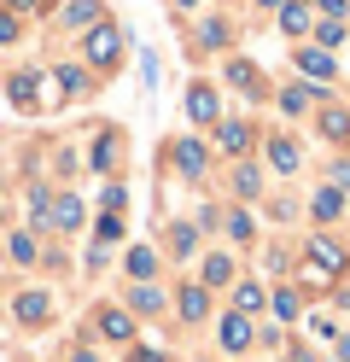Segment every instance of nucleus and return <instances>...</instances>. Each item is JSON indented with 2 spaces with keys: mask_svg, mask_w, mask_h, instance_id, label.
<instances>
[{
  "mask_svg": "<svg viewBox=\"0 0 350 362\" xmlns=\"http://www.w3.org/2000/svg\"><path fill=\"white\" fill-rule=\"evenodd\" d=\"M310 146H303V134L292 129V123H269L263 129V146H257V158H263V170L269 175H280V181H292V175H303V158Z\"/></svg>",
  "mask_w": 350,
  "mask_h": 362,
  "instance_id": "1a4fd4ad",
  "label": "nucleus"
},
{
  "mask_svg": "<svg viewBox=\"0 0 350 362\" xmlns=\"http://www.w3.org/2000/svg\"><path fill=\"white\" fill-rule=\"evenodd\" d=\"M315 47H327V53H344L350 47V18H315Z\"/></svg>",
  "mask_w": 350,
  "mask_h": 362,
  "instance_id": "e433bc0d",
  "label": "nucleus"
},
{
  "mask_svg": "<svg viewBox=\"0 0 350 362\" xmlns=\"http://www.w3.org/2000/svg\"><path fill=\"white\" fill-rule=\"evenodd\" d=\"M257 269H263L269 286H274V281H292V275H298V245H280V240L257 245Z\"/></svg>",
  "mask_w": 350,
  "mask_h": 362,
  "instance_id": "72a5a7b5",
  "label": "nucleus"
},
{
  "mask_svg": "<svg viewBox=\"0 0 350 362\" xmlns=\"http://www.w3.org/2000/svg\"><path fill=\"white\" fill-rule=\"evenodd\" d=\"M210 339H216V351H222L228 362H245V356L257 351V322H251V315H240V310H216Z\"/></svg>",
  "mask_w": 350,
  "mask_h": 362,
  "instance_id": "412c9836",
  "label": "nucleus"
},
{
  "mask_svg": "<svg viewBox=\"0 0 350 362\" xmlns=\"http://www.w3.org/2000/svg\"><path fill=\"white\" fill-rule=\"evenodd\" d=\"M216 82H222V94H233L240 105H269L274 100V82L251 53H222L216 59Z\"/></svg>",
  "mask_w": 350,
  "mask_h": 362,
  "instance_id": "423d86ee",
  "label": "nucleus"
},
{
  "mask_svg": "<svg viewBox=\"0 0 350 362\" xmlns=\"http://www.w3.org/2000/svg\"><path fill=\"white\" fill-rule=\"evenodd\" d=\"M274 30L286 35L292 47H298V41H310L315 35V0H286V6L274 12Z\"/></svg>",
  "mask_w": 350,
  "mask_h": 362,
  "instance_id": "473e14b6",
  "label": "nucleus"
},
{
  "mask_svg": "<svg viewBox=\"0 0 350 362\" xmlns=\"http://www.w3.org/2000/svg\"><path fill=\"white\" fill-rule=\"evenodd\" d=\"M47 152H53V158L41 164V175L53 181V187H76V181L88 175L82 170V141H59V146H47Z\"/></svg>",
  "mask_w": 350,
  "mask_h": 362,
  "instance_id": "c756f323",
  "label": "nucleus"
},
{
  "mask_svg": "<svg viewBox=\"0 0 350 362\" xmlns=\"http://www.w3.org/2000/svg\"><path fill=\"white\" fill-rule=\"evenodd\" d=\"M6 228H18V205H6V199H0V234Z\"/></svg>",
  "mask_w": 350,
  "mask_h": 362,
  "instance_id": "5fc2aeb1",
  "label": "nucleus"
},
{
  "mask_svg": "<svg viewBox=\"0 0 350 362\" xmlns=\"http://www.w3.org/2000/svg\"><path fill=\"white\" fill-rule=\"evenodd\" d=\"M117 252H105V245H82V257H76V269H88V275H105V263H111Z\"/></svg>",
  "mask_w": 350,
  "mask_h": 362,
  "instance_id": "de8ad7c7",
  "label": "nucleus"
},
{
  "mask_svg": "<svg viewBox=\"0 0 350 362\" xmlns=\"http://www.w3.org/2000/svg\"><path fill=\"white\" fill-rule=\"evenodd\" d=\"M344 245H350V240H344Z\"/></svg>",
  "mask_w": 350,
  "mask_h": 362,
  "instance_id": "052dcab7",
  "label": "nucleus"
},
{
  "mask_svg": "<svg viewBox=\"0 0 350 362\" xmlns=\"http://www.w3.org/2000/svg\"><path fill=\"white\" fill-rule=\"evenodd\" d=\"M82 333H93L100 345H117V351H129L134 339H140V322L123 310V298H105V304H93L88 310V327Z\"/></svg>",
  "mask_w": 350,
  "mask_h": 362,
  "instance_id": "2eb2a0df",
  "label": "nucleus"
},
{
  "mask_svg": "<svg viewBox=\"0 0 350 362\" xmlns=\"http://www.w3.org/2000/svg\"><path fill=\"white\" fill-rule=\"evenodd\" d=\"M170 315H175V327H210L216 322V292L199 286L193 275H181L170 292Z\"/></svg>",
  "mask_w": 350,
  "mask_h": 362,
  "instance_id": "dca6fc26",
  "label": "nucleus"
},
{
  "mask_svg": "<svg viewBox=\"0 0 350 362\" xmlns=\"http://www.w3.org/2000/svg\"><path fill=\"white\" fill-rule=\"evenodd\" d=\"M129 205H134V193H129V175H111V181H100V211L129 216Z\"/></svg>",
  "mask_w": 350,
  "mask_h": 362,
  "instance_id": "4c0bfd02",
  "label": "nucleus"
},
{
  "mask_svg": "<svg viewBox=\"0 0 350 362\" xmlns=\"http://www.w3.org/2000/svg\"><path fill=\"white\" fill-rule=\"evenodd\" d=\"M303 327H310L315 339H327V345H333V339H339V315L327 310V304H310V315H303Z\"/></svg>",
  "mask_w": 350,
  "mask_h": 362,
  "instance_id": "79ce46f5",
  "label": "nucleus"
},
{
  "mask_svg": "<svg viewBox=\"0 0 350 362\" xmlns=\"http://www.w3.org/2000/svg\"><path fill=\"white\" fill-rule=\"evenodd\" d=\"M53 199H59V187L47 175L23 181V193H18V222L30 234H41V240H53Z\"/></svg>",
  "mask_w": 350,
  "mask_h": 362,
  "instance_id": "6ab92c4d",
  "label": "nucleus"
},
{
  "mask_svg": "<svg viewBox=\"0 0 350 362\" xmlns=\"http://www.w3.org/2000/svg\"><path fill=\"white\" fill-rule=\"evenodd\" d=\"M88 245L123 252V245H129V216H117V211H93V222H88Z\"/></svg>",
  "mask_w": 350,
  "mask_h": 362,
  "instance_id": "f704fd0d",
  "label": "nucleus"
},
{
  "mask_svg": "<svg viewBox=\"0 0 350 362\" xmlns=\"http://www.w3.org/2000/svg\"><path fill=\"white\" fill-rule=\"evenodd\" d=\"M204 245H216V240H204L193 216H163V228H158V252H163V263H175V269H193Z\"/></svg>",
  "mask_w": 350,
  "mask_h": 362,
  "instance_id": "4468645a",
  "label": "nucleus"
},
{
  "mask_svg": "<svg viewBox=\"0 0 350 362\" xmlns=\"http://www.w3.org/2000/svg\"><path fill=\"white\" fill-rule=\"evenodd\" d=\"M0 245H6V263H12V269H23V275H35V269H41L47 240H41V234H30L23 222H18V228H6V240H0Z\"/></svg>",
  "mask_w": 350,
  "mask_h": 362,
  "instance_id": "2f4dec72",
  "label": "nucleus"
},
{
  "mask_svg": "<svg viewBox=\"0 0 350 362\" xmlns=\"http://www.w3.org/2000/svg\"><path fill=\"white\" fill-rule=\"evenodd\" d=\"M47 71H53V88H59L64 111H70V105H88V100H93V94H100V88H105V82L93 76L88 64L76 59V53H70V59H47Z\"/></svg>",
  "mask_w": 350,
  "mask_h": 362,
  "instance_id": "a211bd4d",
  "label": "nucleus"
},
{
  "mask_svg": "<svg viewBox=\"0 0 350 362\" xmlns=\"http://www.w3.org/2000/svg\"><path fill=\"white\" fill-rule=\"evenodd\" d=\"M245 6H251L257 18H263V24H274V12H280V6H286V0H245Z\"/></svg>",
  "mask_w": 350,
  "mask_h": 362,
  "instance_id": "603ef678",
  "label": "nucleus"
},
{
  "mask_svg": "<svg viewBox=\"0 0 350 362\" xmlns=\"http://www.w3.org/2000/svg\"><path fill=\"white\" fill-rule=\"evenodd\" d=\"M82 170H88L93 181L129 175V129H123V123H93L88 141H82Z\"/></svg>",
  "mask_w": 350,
  "mask_h": 362,
  "instance_id": "39448f33",
  "label": "nucleus"
},
{
  "mask_svg": "<svg viewBox=\"0 0 350 362\" xmlns=\"http://www.w3.org/2000/svg\"><path fill=\"white\" fill-rule=\"evenodd\" d=\"M257 216H263L269 228H292V222H303V193H269L263 205H257Z\"/></svg>",
  "mask_w": 350,
  "mask_h": 362,
  "instance_id": "c9c22d12",
  "label": "nucleus"
},
{
  "mask_svg": "<svg viewBox=\"0 0 350 362\" xmlns=\"http://www.w3.org/2000/svg\"><path fill=\"white\" fill-rule=\"evenodd\" d=\"M228 310H240V315H251V322H263V315H269V281L245 269V275L228 286Z\"/></svg>",
  "mask_w": 350,
  "mask_h": 362,
  "instance_id": "7c9ffc66",
  "label": "nucleus"
},
{
  "mask_svg": "<svg viewBox=\"0 0 350 362\" xmlns=\"http://www.w3.org/2000/svg\"><path fill=\"white\" fill-rule=\"evenodd\" d=\"M0 88H6V105L18 111V117H59L64 100H59V88H53V71L47 64H12L6 76H0Z\"/></svg>",
  "mask_w": 350,
  "mask_h": 362,
  "instance_id": "f03ea898",
  "label": "nucleus"
},
{
  "mask_svg": "<svg viewBox=\"0 0 350 362\" xmlns=\"http://www.w3.org/2000/svg\"><path fill=\"white\" fill-rule=\"evenodd\" d=\"M333 356H339V362H350V327H339V339H333Z\"/></svg>",
  "mask_w": 350,
  "mask_h": 362,
  "instance_id": "864d4df0",
  "label": "nucleus"
},
{
  "mask_svg": "<svg viewBox=\"0 0 350 362\" xmlns=\"http://www.w3.org/2000/svg\"><path fill=\"white\" fill-rule=\"evenodd\" d=\"M269 362H292V356H269Z\"/></svg>",
  "mask_w": 350,
  "mask_h": 362,
  "instance_id": "4d7b16f0",
  "label": "nucleus"
},
{
  "mask_svg": "<svg viewBox=\"0 0 350 362\" xmlns=\"http://www.w3.org/2000/svg\"><path fill=\"white\" fill-rule=\"evenodd\" d=\"M245 362H251V356H245Z\"/></svg>",
  "mask_w": 350,
  "mask_h": 362,
  "instance_id": "bf43d9fd",
  "label": "nucleus"
},
{
  "mask_svg": "<svg viewBox=\"0 0 350 362\" xmlns=\"http://www.w3.org/2000/svg\"><path fill=\"white\" fill-rule=\"evenodd\" d=\"M210 152H216V164H233V158H257V146H263V123L251 117V111H228V117L204 134Z\"/></svg>",
  "mask_w": 350,
  "mask_h": 362,
  "instance_id": "6e6552de",
  "label": "nucleus"
},
{
  "mask_svg": "<svg viewBox=\"0 0 350 362\" xmlns=\"http://www.w3.org/2000/svg\"><path fill=\"white\" fill-rule=\"evenodd\" d=\"M315 175H321V181H333L339 193H350V152H327Z\"/></svg>",
  "mask_w": 350,
  "mask_h": 362,
  "instance_id": "ea45409f",
  "label": "nucleus"
},
{
  "mask_svg": "<svg viewBox=\"0 0 350 362\" xmlns=\"http://www.w3.org/2000/svg\"><path fill=\"white\" fill-rule=\"evenodd\" d=\"M344 275H350V245L339 240V228H310L298 240V286L310 292V298L321 304L333 286H344Z\"/></svg>",
  "mask_w": 350,
  "mask_h": 362,
  "instance_id": "f257e3e1",
  "label": "nucleus"
},
{
  "mask_svg": "<svg viewBox=\"0 0 350 362\" xmlns=\"http://www.w3.org/2000/svg\"><path fill=\"white\" fill-rule=\"evenodd\" d=\"M222 245H233L240 257H257V245H263V216H257L251 205H228L222 199Z\"/></svg>",
  "mask_w": 350,
  "mask_h": 362,
  "instance_id": "5701e85b",
  "label": "nucleus"
},
{
  "mask_svg": "<svg viewBox=\"0 0 350 362\" xmlns=\"http://www.w3.org/2000/svg\"><path fill=\"white\" fill-rule=\"evenodd\" d=\"M193 222H199V234H204V240H216V234H222V199H199Z\"/></svg>",
  "mask_w": 350,
  "mask_h": 362,
  "instance_id": "c03bdc74",
  "label": "nucleus"
},
{
  "mask_svg": "<svg viewBox=\"0 0 350 362\" xmlns=\"http://www.w3.org/2000/svg\"><path fill=\"white\" fill-rule=\"evenodd\" d=\"M193 362H216V356H193Z\"/></svg>",
  "mask_w": 350,
  "mask_h": 362,
  "instance_id": "6e6d98bb",
  "label": "nucleus"
},
{
  "mask_svg": "<svg viewBox=\"0 0 350 362\" xmlns=\"http://www.w3.org/2000/svg\"><path fill=\"white\" fill-rule=\"evenodd\" d=\"M310 134H315L327 152H350V100H344V94H333L327 105H315Z\"/></svg>",
  "mask_w": 350,
  "mask_h": 362,
  "instance_id": "b1692460",
  "label": "nucleus"
},
{
  "mask_svg": "<svg viewBox=\"0 0 350 362\" xmlns=\"http://www.w3.org/2000/svg\"><path fill=\"white\" fill-rule=\"evenodd\" d=\"M163 6H170V18H181V24H187V18H199L210 0H163Z\"/></svg>",
  "mask_w": 350,
  "mask_h": 362,
  "instance_id": "09e8293b",
  "label": "nucleus"
},
{
  "mask_svg": "<svg viewBox=\"0 0 350 362\" xmlns=\"http://www.w3.org/2000/svg\"><path fill=\"white\" fill-rule=\"evenodd\" d=\"M123 362H175V356H170V345H158V339H134L123 351Z\"/></svg>",
  "mask_w": 350,
  "mask_h": 362,
  "instance_id": "49530a36",
  "label": "nucleus"
},
{
  "mask_svg": "<svg viewBox=\"0 0 350 362\" xmlns=\"http://www.w3.org/2000/svg\"><path fill=\"white\" fill-rule=\"evenodd\" d=\"M187 53H193V59L240 53V24H233L228 12H199V18H187Z\"/></svg>",
  "mask_w": 350,
  "mask_h": 362,
  "instance_id": "9d476101",
  "label": "nucleus"
},
{
  "mask_svg": "<svg viewBox=\"0 0 350 362\" xmlns=\"http://www.w3.org/2000/svg\"><path fill=\"white\" fill-rule=\"evenodd\" d=\"M123 310L134 315L140 327L163 322V315H170V286H163V281H123Z\"/></svg>",
  "mask_w": 350,
  "mask_h": 362,
  "instance_id": "393cba45",
  "label": "nucleus"
},
{
  "mask_svg": "<svg viewBox=\"0 0 350 362\" xmlns=\"http://www.w3.org/2000/svg\"><path fill=\"white\" fill-rule=\"evenodd\" d=\"M140 76H146V88H158V76H163V64H158L152 47H140Z\"/></svg>",
  "mask_w": 350,
  "mask_h": 362,
  "instance_id": "8fccbe9b",
  "label": "nucleus"
},
{
  "mask_svg": "<svg viewBox=\"0 0 350 362\" xmlns=\"http://www.w3.org/2000/svg\"><path fill=\"white\" fill-rule=\"evenodd\" d=\"M105 18H111V6H105V0H59V12H53V30L76 41V35H88L93 24H105Z\"/></svg>",
  "mask_w": 350,
  "mask_h": 362,
  "instance_id": "bb28decb",
  "label": "nucleus"
},
{
  "mask_svg": "<svg viewBox=\"0 0 350 362\" xmlns=\"http://www.w3.org/2000/svg\"><path fill=\"white\" fill-rule=\"evenodd\" d=\"M240 275H245V257L233 252V245H222V240H216V245H204L199 263H193V281H199V286H210L216 298H222V292L240 281Z\"/></svg>",
  "mask_w": 350,
  "mask_h": 362,
  "instance_id": "f3484780",
  "label": "nucleus"
},
{
  "mask_svg": "<svg viewBox=\"0 0 350 362\" xmlns=\"http://www.w3.org/2000/svg\"><path fill=\"white\" fill-rule=\"evenodd\" d=\"M158 152H163V175L187 181V187H210V181H216V152H210V141H204V134H193V129L163 134Z\"/></svg>",
  "mask_w": 350,
  "mask_h": 362,
  "instance_id": "20e7f679",
  "label": "nucleus"
},
{
  "mask_svg": "<svg viewBox=\"0 0 350 362\" xmlns=\"http://www.w3.org/2000/svg\"><path fill=\"white\" fill-rule=\"evenodd\" d=\"M303 222H310V228H344L350 222V193H339L333 181L315 175V187L303 193Z\"/></svg>",
  "mask_w": 350,
  "mask_h": 362,
  "instance_id": "4be33fe9",
  "label": "nucleus"
},
{
  "mask_svg": "<svg viewBox=\"0 0 350 362\" xmlns=\"http://www.w3.org/2000/svg\"><path fill=\"white\" fill-rule=\"evenodd\" d=\"M117 269H123V281H163V252H158V240H129L123 252H117Z\"/></svg>",
  "mask_w": 350,
  "mask_h": 362,
  "instance_id": "cd10ccee",
  "label": "nucleus"
},
{
  "mask_svg": "<svg viewBox=\"0 0 350 362\" xmlns=\"http://www.w3.org/2000/svg\"><path fill=\"white\" fill-rule=\"evenodd\" d=\"M129 47H134V30L117 24V18H105V24H93L88 35H76V59H82L100 82H111V76L129 64Z\"/></svg>",
  "mask_w": 350,
  "mask_h": 362,
  "instance_id": "7ed1b4c3",
  "label": "nucleus"
},
{
  "mask_svg": "<svg viewBox=\"0 0 350 362\" xmlns=\"http://www.w3.org/2000/svg\"><path fill=\"white\" fill-rule=\"evenodd\" d=\"M315 18H350V0H315Z\"/></svg>",
  "mask_w": 350,
  "mask_h": 362,
  "instance_id": "3c124183",
  "label": "nucleus"
},
{
  "mask_svg": "<svg viewBox=\"0 0 350 362\" xmlns=\"http://www.w3.org/2000/svg\"><path fill=\"white\" fill-rule=\"evenodd\" d=\"M0 76H6V64H0Z\"/></svg>",
  "mask_w": 350,
  "mask_h": 362,
  "instance_id": "13d9d810",
  "label": "nucleus"
},
{
  "mask_svg": "<svg viewBox=\"0 0 350 362\" xmlns=\"http://www.w3.org/2000/svg\"><path fill=\"white\" fill-rule=\"evenodd\" d=\"M286 59H292V76H303V82L333 88V94H339V82H344V64H339V53L315 47V41H298V47H292Z\"/></svg>",
  "mask_w": 350,
  "mask_h": 362,
  "instance_id": "aec40b11",
  "label": "nucleus"
},
{
  "mask_svg": "<svg viewBox=\"0 0 350 362\" xmlns=\"http://www.w3.org/2000/svg\"><path fill=\"white\" fill-rule=\"evenodd\" d=\"M257 351H269V356H286L292 351V327H280V322H257Z\"/></svg>",
  "mask_w": 350,
  "mask_h": 362,
  "instance_id": "58836bf2",
  "label": "nucleus"
},
{
  "mask_svg": "<svg viewBox=\"0 0 350 362\" xmlns=\"http://www.w3.org/2000/svg\"><path fill=\"white\" fill-rule=\"evenodd\" d=\"M6 315L23 327V333H47L59 322V298H53V286L47 281H30V286H18L12 298H6Z\"/></svg>",
  "mask_w": 350,
  "mask_h": 362,
  "instance_id": "ddd939ff",
  "label": "nucleus"
},
{
  "mask_svg": "<svg viewBox=\"0 0 350 362\" xmlns=\"http://www.w3.org/2000/svg\"><path fill=\"white\" fill-rule=\"evenodd\" d=\"M310 292H303L298 281H274L269 286V322H280V327H298L303 322V315H310Z\"/></svg>",
  "mask_w": 350,
  "mask_h": 362,
  "instance_id": "c85d7f7f",
  "label": "nucleus"
},
{
  "mask_svg": "<svg viewBox=\"0 0 350 362\" xmlns=\"http://www.w3.org/2000/svg\"><path fill=\"white\" fill-rule=\"evenodd\" d=\"M181 117H187L193 134H210V129L228 117V94H222V82L210 76V71H193V76H187V88H181Z\"/></svg>",
  "mask_w": 350,
  "mask_h": 362,
  "instance_id": "0eeeda50",
  "label": "nucleus"
},
{
  "mask_svg": "<svg viewBox=\"0 0 350 362\" xmlns=\"http://www.w3.org/2000/svg\"><path fill=\"white\" fill-rule=\"evenodd\" d=\"M23 41H30V24H23L18 12H6V6H0V53H12V47H23Z\"/></svg>",
  "mask_w": 350,
  "mask_h": 362,
  "instance_id": "a19ab883",
  "label": "nucleus"
},
{
  "mask_svg": "<svg viewBox=\"0 0 350 362\" xmlns=\"http://www.w3.org/2000/svg\"><path fill=\"white\" fill-rule=\"evenodd\" d=\"M88 222H93V205L82 199V187H59V199H53V240L88 234Z\"/></svg>",
  "mask_w": 350,
  "mask_h": 362,
  "instance_id": "a878e982",
  "label": "nucleus"
},
{
  "mask_svg": "<svg viewBox=\"0 0 350 362\" xmlns=\"http://www.w3.org/2000/svg\"><path fill=\"white\" fill-rule=\"evenodd\" d=\"M0 6L18 12L23 24H35V18H53V12H59V0H0Z\"/></svg>",
  "mask_w": 350,
  "mask_h": 362,
  "instance_id": "a18cd8bd",
  "label": "nucleus"
},
{
  "mask_svg": "<svg viewBox=\"0 0 350 362\" xmlns=\"http://www.w3.org/2000/svg\"><path fill=\"white\" fill-rule=\"evenodd\" d=\"M216 181H222V199L228 205H263L269 199V170L263 158H233V164H216Z\"/></svg>",
  "mask_w": 350,
  "mask_h": 362,
  "instance_id": "9b49d317",
  "label": "nucleus"
},
{
  "mask_svg": "<svg viewBox=\"0 0 350 362\" xmlns=\"http://www.w3.org/2000/svg\"><path fill=\"white\" fill-rule=\"evenodd\" d=\"M64 362H105V345H100L93 333H76V339L64 345Z\"/></svg>",
  "mask_w": 350,
  "mask_h": 362,
  "instance_id": "37998d69",
  "label": "nucleus"
},
{
  "mask_svg": "<svg viewBox=\"0 0 350 362\" xmlns=\"http://www.w3.org/2000/svg\"><path fill=\"white\" fill-rule=\"evenodd\" d=\"M327 100H333V88H315V82H303V76L286 71V76L274 82V100H269V105H274L280 123H310L315 105H327Z\"/></svg>",
  "mask_w": 350,
  "mask_h": 362,
  "instance_id": "f8f14e48",
  "label": "nucleus"
}]
</instances>
